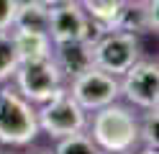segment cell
<instances>
[{
    "label": "cell",
    "mask_w": 159,
    "mask_h": 154,
    "mask_svg": "<svg viewBox=\"0 0 159 154\" xmlns=\"http://www.w3.org/2000/svg\"><path fill=\"white\" fill-rule=\"evenodd\" d=\"M139 154H157V149H154V147H144Z\"/></svg>",
    "instance_id": "cell-19"
},
{
    "label": "cell",
    "mask_w": 159,
    "mask_h": 154,
    "mask_svg": "<svg viewBox=\"0 0 159 154\" xmlns=\"http://www.w3.org/2000/svg\"><path fill=\"white\" fill-rule=\"evenodd\" d=\"M16 67H18V54L13 46V36L8 31H0V82L13 77Z\"/></svg>",
    "instance_id": "cell-15"
},
{
    "label": "cell",
    "mask_w": 159,
    "mask_h": 154,
    "mask_svg": "<svg viewBox=\"0 0 159 154\" xmlns=\"http://www.w3.org/2000/svg\"><path fill=\"white\" fill-rule=\"evenodd\" d=\"M52 59L57 62L59 72L67 75L69 80L82 75L85 69L95 67L93 64V44H87V41H64V44H54Z\"/></svg>",
    "instance_id": "cell-10"
},
{
    "label": "cell",
    "mask_w": 159,
    "mask_h": 154,
    "mask_svg": "<svg viewBox=\"0 0 159 154\" xmlns=\"http://www.w3.org/2000/svg\"><path fill=\"white\" fill-rule=\"evenodd\" d=\"M136 59H141V44H139V36L128 31L108 28L93 44V64L116 77H121Z\"/></svg>",
    "instance_id": "cell-4"
},
{
    "label": "cell",
    "mask_w": 159,
    "mask_h": 154,
    "mask_svg": "<svg viewBox=\"0 0 159 154\" xmlns=\"http://www.w3.org/2000/svg\"><path fill=\"white\" fill-rule=\"evenodd\" d=\"M69 95H72L85 110H98L113 103L121 95V82L116 75L105 72L100 67H90L85 69L82 75L72 77V85H69Z\"/></svg>",
    "instance_id": "cell-6"
},
{
    "label": "cell",
    "mask_w": 159,
    "mask_h": 154,
    "mask_svg": "<svg viewBox=\"0 0 159 154\" xmlns=\"http://www.w3.org/2000/svg\"><path fill=\"white\" fill-rule=\"evenodd\" d=\"M41 3H46L49 8H52V5H62V3H72V0H41Z\"/></svg>",
    "instance_id": "cell-18"
},
{
    "label": "cell",
    "mask_w": 159,
    "mask_h": 154,
    "mask_svg": "<svg viewBox=\"0 0 159 154\" xmlns=\"http://www.w3.org/2000/svg\"><path fill=\"white\" fill-rule=\"evenodd\" d=\"M121 82V92L126 95L128 103H134L139 108H157V98H159V67L152 59H136L128 67Z\"/></svg>",
    "instance_id": "cell-7"
},
{
    "label": "cell",
    "mask_w": 159,
    "mask_h": 154,
    "mask_svg": "<svg viewBox=\"0 0 159 154\" xmlns=\"http://www.w3.org/2000/svg\"><path fill=\"white\" fill-rule=\"evenodd\" d=\"M139 141H144V147H154L157 149V108H146L144 118L139 121Z\"/></svg>",
    "instance_id": "cell-16"
},
{
    "label": "cell",
    "mask_w": 159,
    "mask_h": 154,
    "mask_svg": "<svg viewBox=\"0 0 159 154\" xmlns=\"http://www.w3.org/2000/svg\"><path fill=\"white\" fill-rule=\"evenodd\" d=\"M123 3L126 0H80V5H82L85 13L90 18H95V21H100V23H105L108 28L113 26L116 16L121 13Z\"/></svg>",
    "instance_id": "cell-13"
},
{
    "label": "cell",
    "mask_w": 159,
    "mask_h": 154,
    "mask_svg": "<svg viewBox=\"0 0 159 154\" xmlns=\"http://www.w3.org/2000/svg\"><path fill=\"white\" fill-rule=\"evenodd\" d=\"M39 154H52V152H39Z\"/></svg>",
    "instance_id": "cell-20"
},
{
    "label": "cell",
    "mask_w": 159,
    "mask_h": 154,
    "mask_svg": "<svg viewBox=\"0 0 159 154\" xmlns=\"http://www.w3.org/2000/svg\"><path fill=\"white\" fill-rule=\"evenodd\" d=\"M13 75L18 82V92L28 103H46L57 92V87H62V77H64L52 57L18 62Z\"/></svg>",
    "instance_id": "cell-5"
},
{
    "label": "cell",
    "mask_w": 159,
    "mask_h": 154,
    "mask_svg": "<svg viewBox=\"0 0 159 154\" xmlns=\"http://www.w3.org/2000/svg\"><path fill=\"white\" fill-rule=\"evenodd\" d=\"M90 139L105 154H128L139 144V118L131 108L113 100L95 110Z\"/></svg>",
    "instance_id": "cell-1"
},
{
    "label": "cell",
    "mask_w": 159,
    "mask_h": 154,
    "mask_svg": "<svg viewBox=\"0 0 159 154\" xmlns=\"http://www.w3.org/2000/svg\"><path fill=\"white\" fill-rule=\"evenodd\" d=\"M39 131H44L52 139H64L69 133L85 131L87 126V110L69 95V90L57 87V92L44 103L41 110H36Z\"/></svg>",
    "instance_id": "cell-2"
},
{
    "label": "cell",
    "mask_w": 159,
    "mask_h": 154,
    "mask_svg": "<svg viewBox=\"0 0 159 154\" xmlns=\"http://www.w3.org/2000/svg\"><path fill=\"white\" fill-rule=\"evenodd\" d=\"M36 133H39V121L31 103L11 87L0 90V141L23 147L36 139Z\"/></svg>",
    "instance_id": "cell-3"
},
{
    "label": "cell",
    "mask_w": 159,
    "mask_h": 154,
    "mask_svg": "<svg viewBox=\"0 0 159 154\" xmlns=\"http://www.w3.org/2000/svg\"><path fill=\"white\" fill-rule=\"evenodd\" d=\"M16 8H18V0H0V31L13 28Z\"/></svg>",
    "instance_id": "cell-17"
},
{
    "label": "cell",
    "mask_w": 159,
    "mask_h": 154,
    "mask_svg": "<svg viewBox=\"0 0 159 154\" xmlns=\"http://www.w3.org/2000/svg\"><path fill=\"white\" fill-rule=\"evenodd\" d=\"M90 16L77 5V0L49 8V28L46 34L52 44H64V41H85Z\"/></svg>",
    "instance_id": "cell-8"
},
{
    "label": "cell",
    "mask_w": 159,
    "mask_h": 154,
    "mask_svg": "<svg viewBox=\"0 0 159 154\" xmlns=\"http://www.w3.org/2000/svg\"><path fill=\"white\" fill-rule=\"evenodd\" d=\"M16 31H41L49 28V5L41 0H18L16 16H13Z\"/></svg>",
    "instance_id": "cell-12"
},
{
    "label": "cell",
    "mask_w": 159,
    "mask_h": 154,
    "mask_svg": "<svg viewBox=\"0 0 159 154\" xmlns=\"http://www.w3.org/2000/svg\"><path fill=\"white\" fill-rule=\"evenodd\" d=\"M11 36H13L18 62L52 57V39H49V34H41V31H13Z\"/></svg>",
    "instance_id": "cell-11"
},
{
    "label": "cell",
    "mask_w": 159,
    "mask_h": 154,
    "mask_svg": "<svg viewBox=\"0 0 159 154\" xmlns=\"http://www.w3.org/2000/svg\"><path fill=\"white\" fill-rule=\"evenodd\" d=\"M54 154H103V152L98 149V144L87 133L77 131V133H69V136L59 139Z\"/></svg>",
    "instance_id": "cell-14"
},
{
    "label": "cell",
    "mask_w": 159,
    "mask_h": 154,
    "mask_svg": "<svg viewBox=\"0 0 159 154\" xmlns=\"http://www.w3.org/2000/svg\"><path fill=\"white\" fill-rule=\"evenodd\" d=\"M111 28L128 34H157V0H126Z\"/></svg>",
    "instance_id": "cell-9"
}]
</instances>
